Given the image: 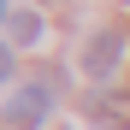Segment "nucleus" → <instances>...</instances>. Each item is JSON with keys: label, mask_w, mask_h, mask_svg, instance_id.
I'll use <instances>...</instances> for the list:
<instances>
[{"label": "nucleus", "mask_w": 130, "mask_h": 130, "mask_svg": "<svg viewBox=\"0 0 130 130\" xmlns=\"http://www.w3.org/2000/svg\"><path fill=\"white\" fill-rule=\"evenodd\" d=\"M53 112V83L47 77H36V83H18L12 101H6V124L12 130H41Z\"/></svg>", "instance_id": "1"}, {"label": "nucleus", "mask_w": 130, "mask_h": 130, "mask_svg": "<svg viewBox=\"0 0 130 130\" xmlns=\"http://www.w3.org/2000/svg\"><path fill=\"white\" fill-rule=\"evenodd\" d=\"M124 53H130V36H124V30H95L89 47H83V71H89L95 83H106V77L124 65Z\"/></svg>", "instance_id": "2"}, {"label": "nucleus", "mask_w": 130, "mask_h": 130, "mask_svg": "<svg viewBox=\"0 0 130 130\" xmlns=\"http://www.w3.org/2000/svg\"><path fill=\"white\" fill-rule=\"evenodd\" d=\"M6 36H12V47H36L41 41V12H12Z\"/></svg>", "instance_id": "3"}, {"label": "nucleus", "mask_w": 130, "mask_h": 130, "mask_svg": "<svg viewBox=\"0 0 130 130\" xmlns=\"http://www.w3.org/2000/svg\"><path fill=\"white\" fill-rule=\"evenodd\" d=\"M12 77V41H0V83Z\"/></svg>", "instance_id": "4"}, {"label": "nucleus", "mask_w": 130, "mask_h": 130, "mask_svg": "<svg viewBox=\"0 0 130 130\" xmlns=\"http://www.w3.org/2000/svg\"><path fill=\"white\" fill-rule=\"evenodd\" d=\"M0 24H12V6H6V0H0Z\"/></svg>", "instance_id": "5"}, {"label": "nucleus", "mask_w": 130, "mask_h": 130, "mask_svg": "<svg viewBox=\"0 0 130 130\" xmlns=\"http://www.w3.org/2000/svg\"><path fill=\"white\" fill-rule=\"evenodd\" d=\"M124 6H130V0H124Z\"/></svg>", "instance_id": "6"}]
</instances>
